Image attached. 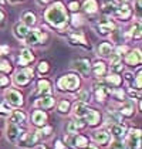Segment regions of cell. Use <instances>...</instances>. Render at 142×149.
Listing matches in <instances>:
<instances>
[{"instance_id": "6da1fadb", "label": "cell", "mask_w": 142, "mask_h": 149, "mask_svg": "<svg viewBox=\"0 0 142 149\" xmlns=\"http://www.w3.org/2000/svg\"><path fill=\"white\" fill-rule=\"evenodd\" d=\"M44 20L46 23L56 29L58 33L61 31H67L68 29V22H70V14L67 12L65 6L63 1H54L48 6L44 12Z\"/></svg>"}, {"instance_id": "7a4b0ae2", "label": "cell", "mask_w": 142, "mask_h": 149, "mask_svg": "<svg viewBox=\"0 0 142 149\" xmlns=\"http://www.w3.org/2000/svg\"><path fill=\"white\" fill-rule=\"evenodd\" d=\"M56 87L57 90L61 92H77L81 87V78L77 72H67V74H63L61 77L57 78L56 81Z\"/></svg>"}, {"instance_id": "3957f363", "label": "cell", "mask_w": 142, "mask_h": 149, "mask_svg": "<svg viewBox=\"0 0 142 149\" xmlns=\"http://www.w3.org/2000/svg\"><path fill=\"white\" fill-rule=\"evenodd\" d=\"M34 70L31 67H22L17 71H14L13 74V84L19 88H23V87H27L31 81L34 80Z\"/></svg>"}, {"instance_id": "277c9868", "label": "cell", "mask_w": 142, "mask_h": 149, "mask_svg": "<svg viewBox=\"0 0 142 149\" xmlns=\"http://www.w3.org/2000/svg\"><path fill=\"white\" fill-rule=\"evenodd\" d=\"M48 41V34L46 31H43L41 29H30V31L27 33L26 38H24V44L29 47H36L41 46V44H47Z\"/></svg>"}, {"instance_id": "5b68a950", "label": "cell", "mask_w": 142, "mask_h": 149, "mask_svg": "<svg viewBox=\"0 0 142 149\" xmlns=\"http://www.w3.org/2000/svg\"><path fill=\"white\" fill-rule=\"evenodd\" d=\"M93 27H94L95 33L98 36H101V37H109V36L115 31L117 24H115V22H114L112 19H109V17H102V19L98 20Z\"/></svg>"}, {"instance_id": "8992f818", "label": "cell", "mask_w": 142, "mask_h": 149, "mask_svg": "<svg viewBox=\"0 0 142 149\" xmlns=\"http://www.w3.org/2000/svg\"><path fill=\"white\" fill-rule=\"evenodd\" d=\"M40 135L37 132V129L34 131H27V132H23L19 141H17V146L20 148H24V149H31V148H36L38 143H40Z\"/></svg>"}, {"instance_id": "52a82bcc", "label": "cell", "mask_w": 142, "mask_h": 149, "mask_svg": "<svg viewBox=\"0 0 142 149\" xmlns=\"http://www.w3.org/2000/svg\"><path fill=\"white\" fill-rule=\"evenodd\" d=\"M4 101L12 108H23L24 95L16 88H6L4 90Z\"/></svg>"}, {"instance_id": "ba28073f", "label": "cell", "mask_w": 142, "mask_h": 149, "mask_svg": "<svg viewBox=\"0 0 142 149\" xmlns=\"http://www.w3.org/2000/svg\"><path fill=\"white\" fill-rule=\"evenodd\" d=\"M67 41L68 44L72 47H81L84 50H91V44L88 43L87 37L83 31H71V33H65Z\"/></svg>"}, {"instance_id": "9c48e42d", "label": "cell", "mask_w": 142, "mask_h": 149, "mask_svg": "<svg viewBox=\"0 0 142 149\" xmlns=\"http://www.w3.org/2000/svg\"><path fill=\"white\" fill-rule=\"evenodd\" d=\"M64 143L68 145L71 149H85L90 143V139L83 134H74V135H65Z\"/></svg>"}, {"instance_id": "30bf717a", "label": "cell", "mask_w": 142, "mask_h": 149, "mask_svg": "<svg viewBox=\"0 0 142 149\" xmlns=\"http://www.w3.org/2000/svg\"><path fill=\"white\" fill-rule=\"evenodd\" d=\"M71 68L84 78H88L91 75V61L88 58H77L71 63Z\"/></svg>"}, {"instance_id": "8fae6325", "label": "cell", "mask_w": 142, "mask_h": 149, "mask_svg": "<svg viewBox=\"0 0 142 149\" xmlns=\"http://www.w3.org/2000/svg\"><path fill=\"white\" fill-rule=\"evenodd\" d=\"M93 88H94V97H95V100H97V102H100V104L105 102L106 98L111 94V90L105 85V82L102 80H97L93 84Z\"/></svg>"}, {"instance_id": "7c38bea8", "label": "cell", "mask_w": 142, "mask_h": 149, "mask_svg": "<svg viewBox=\"0 0 142 149\" xmlns=\"http://www.w3.org/2000/svg\"><path fill=\"white\" fill-rule=\"evenodd\" d=\"M142 63V54L139 48H132L124 56V65H128L132 68H139Z\"/></svg>"}, {"instance_id": "4fadbf2b", "label": "cell", "mask_w": 142, "mask_h": 149, "mask_svg": "<svg viewBox=\"0 0 142 149\" xmlns=\"http://www.w3.org/2000/svg\"><path fill=\"white\" fill-rule=\"evenodd\" d=\"M125 142L129 149H141V129L139 128H131L127 131Z\"/></svg>"}, {"instance_id": "5bb4252c", "label": "cell", "mask_w": 142, "mask_h": 149, "mask_svg": "<svg viewBox=\"0 0 142 149\" xmlns=\"http://www.w3.org/2000/svg\"><path fill=\"white\" fill-rule=\"evenodd\" d=\"M83 121L85 122L87 126H90V128H97V126H100V124H101L102 116L100 114V111H97L94 108H88Z\"/></svg>"}, {"instance_id": "9a60e30c", "label": "cell", "mask_w": 142, "mask_h": 149, "mask_svg": "<svg viewBox=\"0 0 142 149\" xmlns=\"http://www.w3.org/2000/svg\"><path fill=\"white\" fill-rule=\"evenodd\" d=\"M134 16V12H132V7H131L129 3H121L117 7V12L114 14V17L117 20H121V22H128L132 19Z\"/></svg>"}, {"instance_id": "2e32d148", "label": "cell", "mask_w": 142, "mask_h": 149, "mask_svg": "<svg viewBox=\"0 0 142 149\" xmlns=\"http://www.w3.org/2000/svg\"><path fill=\"white\" fill-rule=\"evenodd\" d=\"M51 91H53V85L51 82L47 80V78H40L37 81V85H36L34 94L37 98L40 97H46V95H51Z\"/></svg>"}, {"instance_id": "e0dca14e", "label": "cell", "mask_w": 142, "mask_h": 149, "mask_svg": "<svg viewBox=\"0 0 142 149\" xmlns=\"http://www.w3.org/2000/svg\"><path fill=\"white\" fill-rule=\"evenodd\" d=\"M34 61H36V54L31 48L26 47L23 50H20V54H19V58H17V63H19L20 67H29Z\"/></svg>"}, {"instance_id": "ac0fdd59", "label": "cell", "mask_w": 142, "mask_h": 149, "mask_svg": "<svg viewBox=\"0 0 142 149\" xmlns=\"http://www.w3.org/2000/svg\"><path fill=\"white\" fill-rule=\"evenodd\" d=\"M91 74L97 80H104V77L108 74V65L105 64V61L97 60L94 63H91Z\"/></svg>"}, {"instance_id": "d6986e66", "label": "cell", "mask_w": 142, "mask_h": 149, "mask_svg": "<svg viewBox=\"0 0 142 149\" xmlns=\"http://www.w3.org/2000/svg\"><path fill=\"white\" fill-rule=\"evenodd\" d=\"M34 109H43V111H47L54 108L56 105V98L53 95H46V97H40V98H36L34 102Z\"/></svg>"}, {"instance_id": "ffe728a7", "label": "cell", "mask_w": 142, "mask_h": 149, "mask_svg": "<svg viewBox=\"0 0 142 149\" xmlns=\"http://www.w3.org/2000/svg\"><path fill=\"white\" fill-rule=\"evenodd\" d=\"M47 121H48V114L46 111H43V109H34L31 112V124H33V126H36V129L47 125Z\"/></svg>"}, {"instance_id": "44dd1931", "label": "cell", "mask_w": 142, "mask_h": 149, "mask_svg": "<svg viewBox=\"0 0 142 149\" xmlns=\"http://www.w3.org/2000/svg\"><path fill=\"white\" fill-rule=\"evenodd\" d=\"M22 134H23L22 126L12 124V122H7V125H6V138H7L9 142L17 143V141H19V138H20Z\"/></svg>"}, {"instance_id": "7402d4cb", "label": "cell", "mask_w": 142, "mask_h": 149, "mask_svg": "<svg viewBox=\"0 0 142 149\" xmlns=\"http://www.w3.org/2000/svg\"><path fill=\"white\" fill-rule=\"evenodd\" d=\"M93 139H94L95 145L98 146H106L109 142H111V135H109V132L106 131L105 128L104 129H95L94 132H93Z\"/></svg>"}, {"instance_id": "603a6c76", "label": "cell", "mask_w": 142, "mask_h": 149, "mask_svg": "<svg viewBox=\"0 0 142 149\" xmlns=\"http://www.w3.org/2000/svg\"><path fill=\"white\" fill-rule=\"evenodd\" d=\"M114 47L115 46L111 41H102V43H100L98 47H97V56L100 58H102V60H108L114 54Z\"/></svg>"}, {"instance_id": "cb8c5ba5", "label": "cell", "mask_w": 142, "mask_h": 149, "mask_svg": "<svg viewBox=\"0 0 142 149\" xmlns=\"http://www.w3.org/2000/svg\"><path fill=\"white\" fill-rule=\"evenodd\" d=\"M117 111L121 114L122 118L129 119V118H132L135 115V104H134V101H131V100H125V101L121 102V105H119V108Z\"/></svg>"}, {"instance_id": "d4e9b609", "label": "cell", "mask_w": 142, "mask_h": 149, "mask_svg": "<svg viewBox=\"0 0 142 149\" xmlns=\"http://www.w3.org/2000/svg\"><path fill=\"white\" fill-rule=\"evenodd\" d=\"M87 125L81 119H71L65 125V135H74V134H80L83 129H85Z\"/></svg>"}, {"instance_id": "484cf974", "label": "cell", "mask_w": 142, "mask_h": 149, "mask_svg": "<svg viewBox=\"0 0 142 149\" xmlns=\"http://www.w3.org/2000/svg\"><path fill=\"white\" fill-rule=\"evenodd\" d=\"M117 7H118V3L115 0H104L102 4H101V9L100 12L104 17H114V14L117 12Z\"/></svg>"}, {"instance_id": "4316f807", "label": "cell", "mask_w": 142, "mask_h": 149, "mask_svg": "<svg viewBox=\"0 0 142 149\" xmlns=\"http://www.w3.org/2000/svg\"><path fill=\"white\" fill-rule=\"evenodd\" d=\"M104 82L105 85L109 88V90H115V88H119L122 85V75L119 74H114V72H108L105 77H104Z\"/></svg>"}, {"instance_id": "83f0119b", "label": "cell", "mask_w": 142, "mask_h": 149, "mask_svg": "<svg viewBox=\"0 0 142 149\" xmlns=\"http://www.w3.org/2000/svg\"><path fill=\"white\" fill-rule=\"evenodd\" d=\"M125 34H127V40H136V41H139L142 37L141 20H136L135 23H132V26L129 27V30L125 31Z\"/></svg>"}, {"instance_id": "f1b7e54d", "label": "cell", "mask_w": 142, "mask_h": 149, "mask_svg": "<svg viewBox=\"0 0 142 149\" xmlns=\"http://www.w3.org/2000/svg\"><path fill=\"white\" fill-rule=\"evenodd\" d=\"M87 109H88V105H87V104L75 101V102L71 105V112L70 114L74 115L75 119H81V121H83L85 114H87Z\"/></svg>"}, {"instance_id": "f546056e", "label": "cell", "mask_w": 142, "mask_h": 149, "mask_svg": "<svg viewBox=\"0 0 142 149\" xmlns=\"http://www.w3.org/2000/svg\"><path fill=\"white\" fill-rule=\"evenodd\" d=\"M108 60H109V70H111V72H114V74L122 72V70H124V63H122V57H121V56H118V54L114 53Z\"/></svg>"}, {"instance_id": "4dcf8cb0", "label": "cell", "mask_w": 142, "mask_h": 149, "mask_svg": "<svg viewBox=\"0 0 142 149\" xmlns=\"http://www.w3.org/2000/svg\"><path fill=\"white\" fill-rule=\"evenodd\" d=\"M7 122H12V124H16V125L22 126L27 122V114L24 111H20V109H13L12 114L9 115V121Z\"/></svg>"}, {"instance_id": "1f68e13d", "label": "cell", "mask_w": 142, "mask_h": 149, "mask_svg": "<svg viewBox=\"0 0 142 149\" xmlns=\"http://www.w3.org/2000/svg\"><path fill=\"white\" fill-rule=\"evenodd\" d=\"M29 31H30V29L24 23H22V22H17V23H14V26H13V34L20 41H24V38H26V36H27Z\"/></svg>"}, {"instance_id": "d6a6232c", "label": "cell", "mask_w": 142, "mask_h": 149, "mask_svg": "<svg viewBox=\"0 0 142 149\" xmlns=\"http://www.w3.org/2000/svg\"><path fill=\"white\" fill-rule=\"evenodd\" d=\"M20 22L26 24L29 29H33L36 24H37V16H36V13L31 12V10H26V12H23L22 16H20Z\"/></svg>"}, {"instance_id": "836d02e7", "label": "cell", "mask_w": 142, "mask_h": 149, "mask_svg": "<svg viewBox=\"0 0 142 149\" xmlns=\"http://www.w3.org/2000/svg\"><path fill=\"white\" fill-rule=\"evenodd\" d=\"M81 9L84 10L85 14L91 16L100 10V4H98V0H84L81 3Z\"/></svg>"}, {"instance_id": "e575fe53", "label": "cell", "mask_w": 142, "mask_h": 149, "mask_svg": "<svg viewBox=\"0 0 142 149\" xmlns=\"http://www.w3.org/2000/svg\"><path fill=\"white\" fill-rule=\"evenodd\" d=\"M71 101L70 100H61L57 102L56 105V109H57V112L60 115H68L71 112Z\"/></svg>"}, {"instance_id": "d590c367", "label": "cell", "mask_w": 142, "mask_h": 149, "mask_svg": "<svg viewBox=\"0 0 142 149\" xmlns=\"http://www.w3.org/2000/svg\"><path fill=\"white\" fill-rule=\"evenodd\" d=\"M75 101L78 102H84L88 105V102L91 101V91L90 88H80L77 91V97H75Z\"/></svg>"}, {"instance_id": "8d00e7d4", "label": "cell", "mask_w": 142, "mask_h": 149, "mask_svg": "<svg viewBox=\"0 0 142 149\" xmlns=\"http://www.w3.org/2000/svg\"><path fill=\"white\" fill-rule=\"evenodd\" d=\"M108 118H106V121H109L111 124H124V118L121 116L117 109H112V108H108Z\"/></svg>"}, {"instance_id": "74e56055", "label": "cell", "mask_w": 142, "mask_h": 149, "mask_svg": "<svg viewBox=\"0 0 142 149\" xmlns=\"http://www.w3.org/2000/svg\"><path fill=\"white\" fill-rule=\"evenodd\" d=\"M84 17L83 14H80V13H74V14H71L70 16V22H68V26H72L74 29H80L81 26H84Z\"/></svg>"}, {"instance_id": "f35d334b", "label": "cell", "mask_w": 142, "mask_h": 149, "mask_svg": "<svg viewBox=\"0 0 142 149\" xmlns=\"http://www.w3.org/2000/svg\"><path fill=\"white\" fill-rule=\"evenodd\" d=\"M50 70H51V65H50V63H48L47 60L38 61V64H37V74H38L40 77L47 75L48 72H50Z\"/></svg>"}, {"instance_id": "ab89813d", "label": "cell", "mask_w": 142, "mask_h": 149, "mask_svg": "<svg viewBox=\"0 0 142 149\" xmlns=\"http://www.w3.org/2000/svg\"><path fill=\"white\" fill-rule=\"evenodd\" d=\"M13 65L9 60H0V74L3 75H10L13 72Z\"/></svg>"}, {"instance_id": "60d3db41", "label": "cell", "mask_w": 142, "mask_h": 149, "mask_svg": "<svg viewBox=\"0 0 142 149\" xmlns=\"http://www.w3.org/2000/svg\"><path fill=\"white\" fill-rule=\"evenodd\" d=\"M108 149H129L125 139H111L108 143Z\"/></svg>"}, {"instance_id": "b9f144b4", "label": "cell", "mask_w": 142, "mask_h": 149, "mask_svg": "<svg viewBox=\"0 0 142 149\" xmlns=\"http://www.w3.org/2000/svg\"><path fill=\"white\" fill-rule=\"evenodd\" d=\"M131 88L141 91V88H142V72H141V70L139 68H138V71H136V74L134 75V80H132V84H131Z\"/></svg>"}, {"instance_id": "7bdbcfd3", "label": "cell", "mask_w": 142, "mask_h": 149, "mask_svg": "<svg viewBox=\"0 0 142 149\" xmlns=\"http://www.w3.org/2000/svg\"><path fill=\"white\" fill-rule=\"evenodd\" d=\"M37 132H38V135H40V139H47V138H50L51 135H53L54 129H53V126L44 125L43 128H38Z\"/></svg>"}, {"instance_id": "ee69618b", "label": "cell", "mask_w": 142, "mask_h": 149, "mask_svg": "<svg viewBox=\"0 0 142 149\" xmlns=\"http://www.w3.org/2000/svg\"><path fill=\"white\" fill-rule=\"evenodd\" d=\"M12 111H13V108L6 102L4 100L0 101V116H3V118H9V115L12 114Z\"/></svg>"}, {"instance_id": "f6af8a7d", "label": "cell", "mask_w": 142, "mask_h": 149, "mask_svg": "<svg viewBox=\"0 0 142 149\" xmlns=\"http://www.w3.org/2000/svg\"><path fill=\"white\" fill-rule=\"evenodd\" d=\"M65 9H67V12H71L72 14L74 13H78L80 9H81V3L78 0H71V1H68V4H67Z\"/></svg>"}, {"instance_id": "bcb514c9", "label": "cell", "mask_w": 142, "mask_h": 149, "mask_svg": "<svg viewBox=\"0 0 142 149\" xmlns=\"http://www.w3.org/2000/svg\"><path fill=\"white\" fill-rule=\"evenodd\" d=\"M141 1H142V0H134V10H132V12L136 13L138 20H141V9H142Z\"/></svg>"}, {"instance_id": "7dc6e473", "label": "cell", "mask_w": 142, "mask_h": 149, "mask_svg": "<svg viewBox=\"0 0 142 149\" xmlns=\"http://www.w3.org/2000/svg\"><path fill=\"white\" fill-rule=\"evenodd\" d=\"M9 85H10V78L7 75L0 74V88L1 87H9Z\"/></svg>"}, {"instance_id": "c3c4849f", "label": "cell", "mask_w": 142, "mask_h": 149, "mask_svg": "<svg viewBox=\"0 0 142 149\" xmlns=\"http://www.w3.org/2000/svg\"><path fill=\"white\" fill-rule=\"evenodd\" d=\"M54 149H68V146L63 142V139H57L54 142Z\"/></svg>"}, {"instance_id": "681fc988", "label": "cell", "mask_w": 142, "mask_h": 149, "mask_svg": "<svg viewBox=\"0 0 142 149\" xmlns=\"http://www.w3.org/2000/svg\"><path fill=\"white\" fill-rule=\"evenodd\" d=\"M122 80L128 81V82H129V85H131V84H132V80H134V72H131V71L124 72V77H122Z\"/></svg>"}, {"instance_id": "f907efd6", "label": "cell", "mask_w": 142, "mask_h": 149, "mask_svg": "<svg viewBox=\"0 0 142 149\" xmlns=\"http://www.w3.org/2000/svg\"><path fill=\"white\" fill-rule=\"evenodd\" d=\"M6 23V14L3 13V10L0 9V27H3Z\"/></svg>"}, {"instance_id": "816d5d0a", "label": "cell", "mask_w": 142, "mask_h": 149, "mask_svg": "<svg viewBox=\"0 0 142 149\" xmlns=\"http://www.w3.org/2000/svg\"><path fill=\"white\" fill-rule=\"evenodd\" d=\"M9 50H10V48H9L7 46H0V57H1V56H4V54H7V53H9Z\"/></svg>"}, {"instance_id": "f5cc1de1", "label": "cell", "mask_w": 142, "mask_h": 149, "mask_svg": "<svg viewBox=\"0 0 142 149\" xmlns=\"http://www.w3.org/2000/svg\"><path fill=\"white\" fill-rule=\"evenodd\" d=\"M50 1H51V0H37V3H38L40 6H47Z\"/></svg>"}, {"instance_id": "db71d44e", "label": "cell", "mask_w": 142, "mask_h": 149, "mask_svg": "<svg viewBox=\"0 0 142 149\" xmlns=\"http://www.w3.org/2000/svg\"><path fill=\"white\" fill-rule=\"evenodd\" d=\"M85 149H100V148H98L95 143H88V146H87Z\"/></svg>"}, {"instance_id": "11a10c76", "label": "cell", "mask_w": 142, "mask_h": 149, "mask_svg": "<svg viewBox=\"0 0 142 149\" xmlns=\"http://www.w3.org/2000/svg\"><path fill=\"white\" fill-rule=\"evenodd\" d=\"M10 4H17V3H22V1H24V0H7Z\"/></svg>"}, {"instance_id": "9f6ffc18", "label": "cell", "mask_w": 142, "mask_h": 149, "mask_svg": "<svg viewBox=\"0 0 142 149\" xmlns=\"http://www.w3.org/2000/svg\"><path fill=\"white\" fill-rule=\"evenodd\" d=\"M118 4H121V3H129V0H115Z\"/></svg>"}, {"instance_id": "6f0895ef", "label": "cell", "mask_w": 142, "mask_h": 149, "mask_svg": "<svg viewBox=\"0 0 142 149\" xmlns=\"http://www.w3.org/2000/svg\"><path fill=\"white\" fill-rule=\"evenodd\" d=\"M0 1H3V0H0Z\"/></svg>"}]
</instances>
